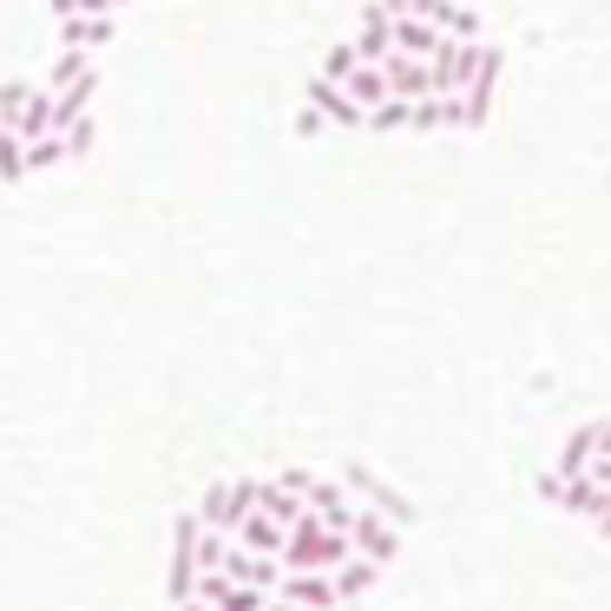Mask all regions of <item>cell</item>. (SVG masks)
Masks as SVG:
<instances>
[{"label":"cell","mask_w":611,"mask_h":611,"mask_svg":"<svg viewBox=\"0 0 611 611\" xmlns=\"http://www.w3.org/2000/svg\"><path fill=\"white\" fill-rule=\"evenodd\" d=\"M348 559H355V552H348V533H329V526L309 520V513L289 526V545H283V565H289V572H323V579H336Z\"/></svg>","instance_id":"obj_1"},{"label":"cell","mask_w":611,"mask_h":611,"mask_svg":"<svg viewBox=\"0 0 611 611\" xmlns=\"http://www.w3.org/2000/svg\"><path fill=\"white\" fill-rule=\"evenodd\" d=\"M250 513H257V480H224V486H210L198 500V526L204 533H224V540H230Z\"/></svg>","instance_id":"obj_2"},{"label":"cell","mask_w":611,"mask_h":611,"mask_svg":"<svg viewBox=\"0 0 611 611\" xmlns=\"http://www.w3.org/2000/svg\"><path fill=\"white\" fill-rule=\"evenodd\" d=\"M540 493L559 506V513H572V520H592L599 533H611V493H599L592 480H552V474H540Z\"/></svg>","instance_id":"obj_3"},{"label":"cell","mask_w":611,"mask_h":611,"mask_svg":"<svg viewBox=\"0 0 611 611\" xmlns=\"http://www.w3.org/2000/svg\"><path fill=\"white\" fill-rule=\"evenodd\" d=\"M348 552H355V559H368V565H388V559L402 552V526H388L382 513L355 506V526H348Z\"/></svg>","instance_id":"obj_4"},{"label":"cell","mask_w":611,"mask_h":611,"mask_svg":"<svg viewBox=\"0 0 611 611\" xmlns=\"http://www.w3.org/2000/svg\"><path fill=\"white\" fill-rule=\"evenodd\" d=\"M276 605H296V611H336V585L323 579V572H283V585H276Z\"/></svg>","instance_id":"obj_5"},{"label":"cell","mask_w":611,"mask_h":611,"mask_svg":"<svg viewBox=\"0 0 611 611\" xmlns=\"http://www.w3.org/2000/svg\"><path fill=\"white\" fill-rule=\"evenodd\" d=\"M303 506H309V520H323L329 533H348V526H355V500L342 493L336 480H309V493H303Z\"/></svg>","instance_id":"obj_6"},{"label":"cell","mask_w":611,"mask_h":611,"mask_svg":"<svg viewBox=\"0 0 611 611\" xmlns=\"http://www.w3.org/2000/svg\"><path fill=\"white\" fill-rule=\"evenodd\" d=\"M592 461H599V421H592V427H572V434L559 441L552 480H585V474H592Z\"/></svg>","instance_id":"obj_7"},{"label":"cell","mask_w":611,"mask_h":611,"mask_svg":"<svg viewBox=\"0 0 611 611\" xmlns=\"http://www.w3.org/2000/svg\"><path fill=\"white\" fill-rule=\"evenodd\" d=\"M388 33H395V20L368 0V7H362V27H355V40H348V47H355V60H362V67H382V60L395 53V47H388Z\"/></svg>","instance_id":"obj_8"},{"label":"cell","mask_w":611,"mask_h":611,"mask_svg":"<svg viewBox=\"0 0 611 611\" xmlns=\"http://www.w3.org/2000/svg\"><path fill=\"white\" fill-rule=\"evenodd\" d=\"M224 579H230V585H244V592H264V599H270L276 585H283V565H276V559H250V552H237V545H230Z\"/></svg>","instance_id":"obj_9"},{"label":"cell","mask_w":611,"mask_h":611,"mask_svg":"<svg viewBox=\"0 0 611 611\" xmlns=\"http://www.w3.org/2000/svg\"><path fill=\"white\" fill-rule=\"evenodd\" d=\"M230 545H237V552H250V559H276V565H283V545H289V533H283L276 520H264V513H250V520L230 533Z\"/></svg>","instance_id":"obj_10"},{"label":"cell","mask_w":611,"mask_h":611,"mask_svg":"<svg viewBox=\"0 0 611 611\" xmlns=\"http://www.w3.org/2000/svg\"><path fill=\"white\" fill-rule=\"evenodd\" d=\"M441 40H447V33H441V27H427V20H414V13H402V20H395V33H388V47H395L402 60H421V67L434 60V47H441Z\"/></svg>","instance_id":"obj_11"},{"label":"cell","mask_w":611,"mask_h":611,"mask_svg":"<svg viewBox=\"0 0 611 611\" xmlns=\"http://www.w3.org/2000/svg\"><path fill=\"white\" fill-rule=\"evenodd\" d=\"M92 99H99V72H86L79 86H67V92H53V138H67L86 112H92Z\"/></svg>","instance_id":"obj_12"},{"label":"cell","mask_w":611,"mask_h":611,"mask_svg":"<svg viewBox=\"0 0 611 611\" xmlns=\"http://www.w3.org/2000/svg\"><path fill=\"white\" fill-rule=\"evenodd\" d=\"M500 67H506V60H500V47H486V53H480L474 86L461 92V106H467V126H480V119H486V106H493V86H500Z\"/></svg>","instance_id":"obj_13"},{"label":"cell","mask_w":611,"mask_h":611,"mask_svg":"<svg viewBox=\"0 0 611 611\" xmlns=\"http://www.w3.org/2000/svg\"><path fill=\"white\" fill-rule=\"evenodd\" d=\"M309 112H316V119H336V126H368L362 106H355L342 86H329V79H309Z\"/></svg>","instance_id":"obj_14"},{"label":"cell","mask_w":611,"mask_h":611,"mask_svg":"<svg viewBox=\"0 0 611 611\" xmlns=\"http://www.w3.org/2000/svg\"><path fill=\"white\" fill-rule=\"evenodd\" d=\"M257 513H264V520H276V526L289 533V526H296V520H303L309 506H303V500H296L289 486H276V480H257Z\"/></svg>","instance_id":"obj_15"},{"label":"cell","mask_w":611,"mask_h":611,"mask_svg":"<svg viewBox=\"0 0 611 611\" xmlns=\"http://www.w3.org/2000/svg\"><path fill=\"white\" fill-rule=\"evenodd\" d=\"M112 33H119V20H60V47H72V53L112 47Z\"/></svg>","instance_id":"obj_16"},{"label":"cell","mask_w":611,"mask_h":611,"mask_svg":"<svg viewBox=\"0 0 611 611\" xmlns=\"http://www.w3.org/2000/svg\"><path fill=\"white\" fill-rule=\"evenodd\" d=\"M342 92L362 106V119H368L375 106H388V79H382V67H355L348 79H342Z\"/></svg>","instance_id":"obj_17"},{"label":"cell","mask_w":611,"mask_h":611,"mask_svg":"<svg viewBox=\"0 0 611 611\" xmlns=\"http://www.w3.org/2000/svg\"><path fill=\"white\" fill-rule=\"evenodd\" d=\"M92 72V53H72V47H60L53 53V67H47V79H40V92H67V86H79Z\"/></svg>","instance_id":"obj_18"},{"label":"cell","mask_w":611,"mask_h":611,"mask_svg":"<svg viewBox=\"0 0 611 611\" xmlns=\"http://www.w3.org/2000/svg\"><path fill=\"white\" fill-rule=\"evenodd\" d=\"M434 126H467V106L461 99H421L414 106V132H434Z\"/></svg>","instance_id":"obj_19"},{"label":"cell","mask_w":611,"mask_h":611,"mask_svg":"<svg viewBox=\"0 0 611 611\" xmlns=\"http://www.w3.org/2000/svg\"><path fill=\"white\" fill-rule=\"evenodd\" d=\"M13 132L27 138V145H33V138H47V132H53V92H33V99H27V112H20V126H13Z\"/></svg>","instance_id":"obj_20"},{"label":"cell","mask_w":611,"mask_h":611,"mask_svg":"<svg viewBox=\"0 0 611 611\" xmlns=\"http://www.w3.org/2000/svg\"><path fill=\"white\" fill-rule=\"evenodd\" d=\"M33 92H40L33 79H7V86H0V132H13V126H20V112H27V99H33Z\"/></svg>","instance_id":"obj_21"},{"label":"cell","mask_w":611,"mask_h":611,"mask_svg":"<svg viewBox=\"0 0 611 611\" xmlns=\"http://www.w3.org/2000/svg\"><path fill=\"white\" fill-rule=\"evenodd\" d=\"M375 572H382V565H368V559H348L329 585H336V599H362V592L375 585Z\"/></svg>","instance_id":"obj_22"},{"label":"cell","mask_w":611,"mask_h":611,"mask_svg":"<svg viewBox=\"0 0 611 611\" xmlns=\"http://www.w3.org/2000/svg\"><path fill=\"white\" fill-rule=\"evenodd\" d=\"M27 178V138L0 132V185H20Z\"/></svg>","instance_id":"obj_23"},{"label":"cell","mask_w":611,"mask_h":611,"mask_svg":"<svg viewBox=\"0 0 611 611\" xmlns=\"http://www.w3.org/2000/svg\"><path fill=\"white\" fill-rule=\"evenodd\" d=\"M53 165H67V138H33L27 145V171H53Z\"/></svg>","instance_id":"obj_24"},{"label":"cell","mask_w":611,"mask_h":611,"mask_svg":"<svg viewBox=\"0 0 611 611\" xmlns=\"http://www.w3.org/2000/svg\"><path fill=\"white\" fill-rule=\"evenodd\" d=\"M224 559H230V540L224 533H198V579L224 572Z\"/></svg>","instance_id":"obj_25"},{"label":"cell","mask_w":611,"mask_h":611,"mask_svg":"<svg viewBox=\"0 0 611 611\" xmlns=\"http://www.w3.org/2000/svg\"><path fill=\"white\" fill-rule=\"evenodd\" d=\"M368 126H375V132H402V126H414V106L388 99V106H375V112H368Z\"/></svg>","instance_id":"obj_26"},{"label":"cell","mask_w":611,"mask_h":611,"mask_svg":"<svg viewBox=\"0 0 611 611\" xmlns=\"http://www.w3.org/2000/svg\"><path fill=\"white\" fill-rule=\"evenodd\" d=\"M355 67H362V60H355V47L342 40V47H329V60H323V72H316V79H329V86H342V79H348Z\"/></svg>","instance_id":"obj_27"},{"label":"cell","mask_w":611,"mask_h":611,"mask_svg":"<svg viewBox=\"0 0 611 611\" xmlns=\"http://www.w3.org/2000/svg\"><path fill=\"white\" fill-rule=\"evenodd\" d=\"M79 151H92V119H79L67 132V158H79Z\"/></svg>","instance_id":"obj_28"},{"label":"cell","mask_w":611,"mask_h":611,"mask_svg":"<svg viewBox=\"0 0 611 611\" xmlns=\"http://www.w3.org/2000/svg\"><path fill=\"white\" fill-rule=\"evenodd\" d=\"M585 480H592L599 493H611V461H592V474H585Z\"/></svg>","instance_id":"obj_29"},{"label":"cell","mask_w":611,"mask_h":611,"mask_svg":"<svg viewBox=\"0 0 611 611\" xmlns=\"http://www.w3.org/2000/svg\"><path fill=\"white\" fill-rule=\"evenodd\" d=\"M47 7H53V27L60 20H79V0H47Z\"/></svg>","instance_id":"obj_30"},{"label":"cell","mask_w":611,"mask_h":611,"mask_svg":"<svg viewBox=\"0 0 611 611\" xmlns=\"http://www.w3.org/2000/svg\"><path fill=\"white\" fill-rule=\"evenodd\" d=\"M375 7H382L388 20H402V13H407V0H375Z\"/></svg>","instance_id":"obj_31"},{"label":"cell","mask_w":611,"mask_h":611,"mask_svg":"<svg viewBox=\"0 0 611 611\" xmlns=\"http://www.w3.org/2000/svg\"><path fill=\"white\" fill-rule=\"evenodd\" d=\"M178 611H210V605H204V599H191V605H178Z\"/></svg>","instance_id":"obj_32"},{"label":"cell","mask_w":611,"mask_h":611,"mask_svg":"<svg viewBox=\"0 0 611 611\" xmlns=\"http://www.w3.org/2000/svg\"><path fill=\"white\" fill-rule=\"evenodd\" d=\"M264 611H296V605H276V599H270V605H264Z\"/></svg>","instance_id":"obj_33"}]
</instances>
